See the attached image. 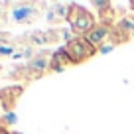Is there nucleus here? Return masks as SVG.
Masks as SVG:
<instances>
[{
	"mask_svg": "<svg viewBox=\"0 0 134 134\" xmlns=\"http://www.w3.org/2000/svg\"><path fill=\"white\" fill-rule=\"evenodd\" d=\"M51 57H53V51H49V49H40L38 53L34 55V57L26 63L30 79L38 81V79H42L43 75H47V73H49V65H51Z\"/></svg>",
	"mask_w": 134,
	"mask_h": 134,
	"instance_id": "nucleus-5",
	"label": "nucleus"
},
{
	"mask_svg": "<svg viewBox=\"0 0 134 134\" xmlns=\"http://www.w3.org/2000/svg\"><path fill=\"white\" fill-rule=\"evenodd\" d=\"M93 8H99V16H97V22L100 24H109V26H114L118 22L116 18V10L110 2H105V0H95L93 2Z\"/></svg>",
	"mask_w": 134,
	"mask_h": 134,
	"instance_id": "nucleus-8",
	"label": "nucleus"
},
{
	"mask_svg": "<svg viewBox=\"0 0 134 134\" xmlns=\"http://www.w3.org/2000/svg\"><path fill=\"white\" fill-rule=\"evenodd\" d=\"M69 6H71V2H53V4L47 6L46 18H47V22H49V26L57 28V26H61V22H67Z\"/></svg>",
	"mask_w": 134,
	"mask_h": 134,
	"instance_id": "nucleus-7",
	"label": "nucleus"
},
{
	"mask_svg": "<svg viewBox=\"0 0 134 134\" xmlns=\"http://www.w3.org/2000/svg\"><path fill=\"white\" fill-rule=\"evenodd\" d=\"M0 124H4V126H12V124H16V113L2 114V116H0Z\"/></svg>",
	"mask_w": 134,
	"mask_h": 134,
	"instance_id": "nucleus-12",
	"label": "nucleus"
},
{
	"mask_svg": "<svg viewBox=\"0 0 134 134\" xmlns=\"http://www.w3.org/2000/svg\"><path fill=\"white\" fill-rule=\"evenodd\" d=\"M24 89H26V85H20V83L0 89V116L8 114V113H14L20 97L24 95Z\"/></svg>",
	"mask_w": 134,
	"mask_h": 134,
	"instance_id": "nucleus-6",
	"label": "nucleus"
},
{
	"mask_svg": "<svg viewBox=\"0 0 134 134\" xmlns=\"http://www.w3.org/2000/svg\"><path fill=\"white\" fill-rule=\"evenodd\" d=\"M130 8H132V14H134V2H130Z\"/></svg>",
	"mask_w": 134,
	"mask_h": 134,
	"instance_id": "nucleus-14",
	"label": "nucleus"
},
{
	"mask_svg": "<svg viewBox=\"0 0 134 134\" xmlns=\"http://www.w3.org/2000/svg\"><path fill=\"white\" fill-rule=\"evenodd\" d=\"M67 24H69V32L73 36H79V38H85L89 32L97 26V16L87 10L81 4H73L69 6V14H67Z\"/></svg>",
	"mask_w": 134,
	"mask_h": 134,
	"instance_id": "nucleus-1",
	"label": "nucleus"
},
{
	"mask_svg": "<svg viewBox=\"0 0 134 134\" xmlns=\"http://www.w3.org/2000/svg\"><path fill=\"white\" fill-rule=\"evenodd\" d=\"M42 8H47L43 2H10V20L18 26H30L42 16Z\"/></svg>",
	"mask_w": 134,
	"mask_h": 134,
	"instance_id": "nucleus-3",
	"label": "nucleus"
},
{
	"mask_svg": "<svg viewBox=\"0 0 134 134\" xmlns=\"http://www.w3.org/2000/svg\"><path fill=\"white\" fill-rule=\"evenodd\" d=\"M71 65V61H69V57H67L65 49L63 47H59L57 51H53V57H51V65H49V73H61L65 71V69H69Z\"/></svg>",
	"mask_w": 134,
	"mask_h": 134,
	"instance_id": "nucleus-10",
	"label": "nucleus"
},
{
	"mask_svg": "<svg viewBox=\"0 0 134 134\" xmlns=\"http://www.w3.org/2000/svg\"><path fill=\"white\" fill-rule=\"evenodd\" d=\"M10 8V2H0V26H6L8 22V10Z\"/></svg>",
	"mask_w": 134,
	"mask_h": 134,
	"instance_id": "nucleus-11",
	"label": "nucleus"
},
{
	"mask_svg": "<svg viewBox=\"0 0 134 134\" xmlns=\"http://www.w3.org/2000/svg\"><path fill=\"white\" fill-rule=\"evenodd\" d=\"M0 134H20V132H12V130H10L8 126H4V124H0Z\"/></svg>",
	"mask_w": 134,
	"mask_h": 134,
	"instance_id": "nucleus-13",
	"label": "nucleus"
},
{
	"mask_svg": "<svg viewBox=\"0 0 134 134\" xmlns=\"http://www.w3.org/2000/svg\"><path fill=\"white\" fill-rule=\"evenodd\" d=\"M71 38L73 34L65 32L61 28H47V30H34L22 38H16V43H28V46L36 47V46H51V43H57L61 40H65L67 43Z\"/></svg>",
	"mask_w": 134,
	"mask_h": 134,
	"instance_id": "nucleus-2",
	"label": "nucleus"
},
{
	"mask_svg": "<svg viewBox=\"0 0 134 134\" xmlns=\"http://www.w3.org/2000/svg\"><path fill=\"white\" fill-rule=\"evenodd\" d=\"M110 30H113V26L97 22V26L87 34V36H85V40H87V42L91 43L93 47H97V51H99V47L107 42V38H109V34H110Z\"/></svg>",
	"mask_w": 134,
	"mask_h": 134,
	"instance_id": "nucleus-9",
	"label": "nucleus"
},
{
	"mask_svg": "<svg viewBox=\"0 0 134 134\" xmlns=\"http://www.w3.org/2000/svg\"><path fill=\"white\" fill-rule=\"evenodd\" d=\"M0 59H2V43H0Z\"/></svg>",
	"mask_w": 134,
	"mask_h": 134,
	"instance_id": "nucleus-15",
	"label": "nucleus"
},
{
	"mask_svg": "<svg viewBox=\"0 0 134 134\" xmlns=\"http://www.w3.org/2000/svg\"><path fill=\"white\" fill-rule=\"evenodd\" d=\"M63 49H65V53H67V57H69V61H71L73 67L93 59L95 55H99L97 47H93L85 38H79V36H73V38L63 46Z\"/></svg>",
	"mask_w": 134,
	"mask_h": 134,
	"instance_id": "nucleus-4",
	"label": "nucleus"
}]
</instances>
